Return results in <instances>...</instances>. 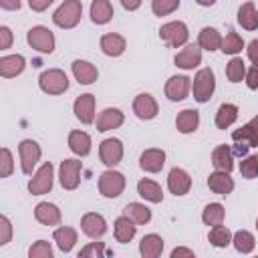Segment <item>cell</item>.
Instances as JSON below:
<instances>
[{"label":"cell","mask_w":258,"mask_h":258,"mask_svg":"<svg viewBox=\"0 0 258 258\" xmlns=\"http://www.w3.org/2000/svg\"><path fill=\"white\" fill-rule=\"evenodd\" d=\"M177 256H189V258H194V250H189V248H175L171 252V258H177Z\"/></svg>","instance_id":"cell-53"},{"label":"cell","mask_w":258,"mask_h":258,"mask_svg":"<svg viewBox=\"0 0 258 258\" xmlns=\"http://www.w3.org/2000/svg\"><path fill=\"white\" fill-rule=\"evenodd\" d=\"M0 228H2L0 246H4V244H8V242H10V232H12V228H10V220H8L6 216H2V218H0Z\"/></svg>","instance_id":"cell-47"},{"label":"cell","mask_w":258,"mask_h":258,"mask_svg":"<svg viewBox=\"0 0 258 258\" xmlns=\"http://www.w3.org/2000/svg\"><path fill=\"white\" fill-rule=\"evenodd\" d=\"M121 4L125 10H137L141 6V0H121Z\"/></svg>","instance_id":"cell-54"},{"label":"cell","mask_w":258,"mask_h":258,"mask_svg":"<svg viewBox=\"0 0 258 258\" xmlns=\"http://www.w3.org/2000/svg\"><path fill=\"white\" fill-rule=\"evenodd\" d=\"M123 113L119 109H103L97 117V131H111V129H117L123 125Z\"/></svg>","instance_id":"cell-19"},{"label":"cell","mask_w":258,"mask_h":258,"mask_svg":"<svg viewBox=\"0 0 258 258\" xmlns=\"http://www.w3.org/2000/svg\"><path fill=\"white\" fill-rule=\"evenodd\" d=\"M81 230L89 236V238H101L105 232H107V222L101 214H95V212H89L83 216L81 220Z\"/></svg>","instance_id":"cell-13"},{"label":"cell","mask_w":258,"mask_h":258,"mask_svg":"<svg viewBox=\"0 0 258 258\" xmlns=\"http://www.w3.org/2000/svg\"><path fill=\"white\" fill-rule=\"evenodd\" d=\"M123 212H125V216H127L129 220H133L135 224H147V222L151 220V210H149L147 206H143V204H137V202L127 204Z\"/></svg>","instance_id":"cell-36"},{"label":"cell","mask_w":258,"mask_h":258,"mask_svg":"<svg viewBox=\"0 0 258 258\" xmlns=\"http://www.w3.org/2000/svg\"><path fill=\"white\" fill-rule=\"evenodd\" d=\"M157 111H159L157 101H155L149 93H141V95L135 97V101H133V113H135L139 119L149 121V119H153V117L157 115Z\"/></svg>","instance_id":"cell-11"},{"label":"cell","mask_w":258,"mask_h":258,"mask_svg":"<svg viewBox=\"0 0 258 258\" xmlns=\"http://www.w3.org/2000/svg\"><path fill=\"white\" fill-rule=\"evenodd\" d=\"M165 163V151L163 149H145L139 157V165L143 171H149V173H157L161 171Z\"/></svg>","instance_id":"cell-16"},{"label":"cell","mask_w":258,"mask_h":258,"mask_svg":"<svg viewBox=\"0 0 258 258\" xmlns=\"http://www.w3.org/2000/svg\"><path fill=\"white\" fill-rule=\"evenodd\" d=\"M52 238H54L56 246L60 248V252H71L73 246H75V242H77V230L75 228H69V226H62V228L54 230Z\"/></svg>","instance_id":"cell-32"},{"label":"cell","mask_w":258,"mask_h":258,"mask_svg":"<svg viewBox=\"0 0 258 258\" xmlns=\"http://www.w3.org/2000/svg\"><path fill=\"white\" fill-rule=\"evenodd\" d=\"M212 165L220 171H232L234 167V151L228 147V145H218L214 151H212Z\"/></svg>","instance_id":"cell-21"},{"label":"cell","mask_w":258,"mask_h":258,"mask_svg":"<svg viewBox=\"0 0 258 258\" xmlns=\"http://www.w3.org/2000/svg\"><path fill=\"white\" fill-rule=\"evenodd\" d=\"M189 91V79L183 75H175L165 83V97L169 101H181L187 97Z\"/></svg>","instance_id":"cell-15"},{"label":"cell","mask_w":258,"mask_h":258,"mask_svg":"<svg viewBox=\"0 0 258 258\" xmlns=\"http://www.w3.org/2000/svg\"><path fill=\"white\" fill-rule=\"evenodd\" d=\"M52 2H54V0H28V6H30L34 12H42V10H46Z\"/></svg>","instance_id":"cell-51"},{"label":"cell","mask_w":258,"mask_h":258,"mask_svg":"<svg viewBox=\"0 0 258 258\" xmlns=\"http://www.w3.org/2000/svg\"><path fill=\"white\" fill-rule=\"evenodd\" d=\"M137 191H139L141 198H145L147 202H153V204H159L163 200L161 187L151 179H139L137 181Z\"/></svg>","instance_id":"cell-34"},{"label":"cell","mask_w":258,"mask_h":258,"mask_svg":"<svg viewBox=\"0 0 258 258\" xmlns=\"http://www.w3.org/2000/svg\"><path fill=\"white\" fill-rule=\"evenodd\" d=\"M173 62H175V67H179V69H183V71H189V69L198 67V64L202 62V50H200V46L187 44L181 52L175 54Z\"/></svg>","instance_id":"cell-17"},{"label":"cell","mask_w":258,"mask_h":258,"mask_svg":"<svg viewBox=\"0 0 258 258\" xmlns=\"http://www.w3.org/2000/svg\"><path fill=\"white\" fill-rule=\"evenodd\" d=\"M240 173H242L246 179L258 177V155H248V157L240 163Z\"/></svg>","instance_id":"cell-43"},{"label":"cell","mask_w":258,"mask_h":258,"mask_svg":"<svg viewBox=\"0 0 258 258\" xmlns=\"http://www.w3.org/2000/svg\"><path fill=\"white\" fill-rule=\"evenodd\" d=\"M28 256L30 258H50L52 256V248L46 240H38L30 250H28Z\"/></svg>","instance_id":"cell-44"},{"label":"cell","mask_w":258,"mask_h":258,"mask_svg":"<svg viewBox=\"0 0 258 258\" xmlns=\"http://www.w3.org/2000/svg\"><path fill=\"white\" fill-rule=\"evenodd\" d=\"M196 2H198L200 6H212V4L216 2V0H196Z\"/></svg>","instance_id":"cell-55"},{"label":"cell","mask_w":258,"mask_h":258,"mask_svg":"<svg viewBox=\"0 0 258 258\" xmlns=\"http://www.w3.org/2000/svg\"><path fill=\"white\" fill-rule=\"evenodd\" d=\"M81 161L79 159H64L60 161V185L64 189H75L81 181Z\"/></svg>","instance_id":"cell-10"},{"label":"cell","mask_w":258,"mask_h":258,"mask_svg":"<svg viewBox=\"0 0 258 258\" xmlns=\"http://www.w3.org/2000/svg\"><path fill=\"white\" fill-rule=\"evenodd\" d=\"M200 125V113L196 109H183L179 111L177 119H175V127L179 133H194Z\"/></svg>","instance_id":"cell-26"},{"label":"cell","mask_w":258,"mask_h":258,"mask_svg":"<svg viewBox=\"0 0 258 258\" xmlns=\"http://www.w3.org/2000/svg\"><path fill=\"white\" fill-rule=\"evenodd\" d=\"M232 139H234L236 143H244V145H248V147H258V125H256V121L252 119V121L246 123L244 127L236 129V131L232 133Z\"/></svg>","instance_id":"cell-23"},{"label":"cell","mask_w":258,"mask_h":258,"mask_svg":"<svg viewBox=\"0 0 258 258\" xmlns=\"http://www.w3.org/2000/svg\"><path fill=\"white\" fill-rule=\"evenodd\" d=\"M133 236H135V222L129 220V218L123 214L121 218L115 220V238H117V242L127 244V242L133 240Z\"/></svg>","instance_id":"cell-30"},{"label":"cell","mask_w":258,"mask_h":258,"mask_svg":"<svg viewBox=\"0 0 258 258\" xmlns=\"http://www.w3.org/2000/svg\"><path fill=\"white\" fill-rule=\"evenodd\" d=\"M167 187L173 196H185L191 187V177L187 175L185 169L181 167H173L167 175Z\"/></svg>","instance_id":"cell-12"},{"label":"cell","mask_w":258,"mask_h":258,"mask_svg":"<svg viewBox=\"0 0 258 258\" xmlns=\"http://www.w3.org/2000/svg\"><path fill=\"white\" fill-rule=\"evenodd\" d=\"M208 240H210V244L216 246V248H226V246L232 242V234H230L228 228H224V226L220 224V226H214V228L210 230Z\"/></svg>","instance_id":"cell-38"},{"label":"cell","mask_w":258,"mask_h":258,"mask_svg":"<svg viewBox=\"0 0 258 258\" xmlns=\"http://www.w3.org/2000/svg\"><path fill=\"white\" fill-rule=\"evenodd\" d=\"M99 157L107 167H115L123 157V145L119 139H105L99 145Z\"/></svg>","instance_id":"cell-9"},{"label":"cell","mask_w":258,"mask_h":258,"mask_svg":"<svg viewBox=\"0 0 258 258\" xmlns=\"http://www.w3.org/2000/svg\"><path fill=\"white\" fill-rule=\"evenodd\" d=\"M123 189H125V177H123V173L113 171V169L101 173V177H99V191L105 198H117V196L123 194Z\"/></svg>","instance_id":"cell-6"},{"label":"cell","mask_w":258,"mask_h":258,"mask_svg":"<svg viewBox=\"0 0 258 258\" xmlns=\"http://www.w3.org/2000/svg\"><path fill=\"white\" fill-rule=\"evenodd\" d=\"M50 187H52V163L46 161L38 167L34 177L28 181V191L32 196H42V194H48Z\"/></svg>","instance_id":"cell-7"},{"label":"cell","mask_w":258,"mask_h":258,"mask_svg":"<svg viewBox=\"0 0 258 258\" xmlns=\"http://www.w3.org/2000/svg\"><path fill=\"white\" fill-rule=\"evenodd\" d=\"M242 48H244V42H242V38H240L238 32L230 30V32L226 34V38H222V46H220V50H222L224 54H238Z\"/></svg>","instance_id":"cell-39"},{"label":"cell","mask_w":258,"mask_h":258,"mask_svg":"<svg viewBox=\"0 0 258 258\" xmlns=\"http://www.w3.org/2000/svg\"><path fill=\"white\" fill-rule=\"evenodd\" d=\"M73 75L81 85H91L97 81V67L87 60H75L73 62Z\"/></svg>","instance_id":"cell-25"},{"label":"cell","mask_w":258,"mask_h":258,"mask_svg":"<svg viewBox=\"0 0 258 258\" xmlns=\"http://www.w3.org/2000/svg\"><path fill=\"white\" fill-rule=\"evenodd\" d=\"M208 187L214 191V194H218V196H228L232 189H234V179L230 177V173L228 171H214V173H210V177H208Z\"/></svg>","instance_id":"cell-18"},{"label":"cell","mask_w":258,"mask_h":258,"mask_svg":"<svg viewBox=\"0 0 258 258\" xmlns=\"http://www.w3.org/2000/svg\"><path fill=\"white\" fill-rule=\"evenodd\" d=\"M214 89H216V77H214L212 69L198 71V75L194 77V99L198 103H206V101H210Z\"/></svg>","instance_id":"cell-3"},{"label":"cell","mask_w":258,"mask_h":258,"mask_svg":"<svg viewBox=\"0 0 258 258\" xmlns=\"http://www.w3.org/2000/svg\"><path fill=\"white\" fill-rule=\"evenodd\" d=\"M238 22L246 30H256L258 28V10L252 2H244L238 8Z\"/></svg>","instance_id":"cell-29"},{"label":"cell","mask_w":258,"mask_h":258,"mask_svg":"<svg viewBox=\"0 0 258 258\" xmlns=\"http://www.w3.org/2000/svg\"><path fill=\"white\" fill-rule=\"evenodd\" d=\"M105 254V248H103V244L101 242H91L89 246H85L81 252H79V258L83 256V258H87V256H95V258H101Z\"/></svg>","instance_id":"cell-45"},{"label":"cell","mask_w":258,"mask_h":258,"mask_svg":"<svg viewBox=\"0 0 258 258\" xmlns=\"http://www.w3.org/2000/svg\"><path fill=\"white\" fill-rule=\"evenodd\" d=\"M0 36H2V42H0V48H10V42H12V32L8 26H0Z\"/></svg>","instance_id":"cell-49"},{"label":"cell","mask_w":258,"mask_h":258,"mask_svg":"<svg viewBox=\"0 0 258 258\" xmlns=\"http://www.w3.org/2000/svg\"><path fill=\"white\" fill-rule=\"evenodd\" d=\"M26 40L38 52L50 54L54 50V34L46 26H32L28 30V34H26Z\"/></svg>","instance_id":"cell-4"},{"label":"cell","mask_w":258,"mask_h":258,"mask_svg":"<svg viewBox=\"0 0 258 258\" xmlns=\"http://www.w3.org/2000/svg\"><path fill=\"white\" fill-rule=\"evenodd\" d=\"M127 42L121 34H115V32H109V34H103L101 36V50L107 54V56H119L123 54Z\"/></svg>","instance_id":"cell-22"},{"label":"cell","mask_w":258,"mask_h":258,"mask_svg":"<svg viewBox=\"0 0 258 258\" xmlns=\"http://www.w3.org/2000/svg\"><path fill=\"white\" fill-rule=\"evenodd\" d=\"M34 218L44 224V226H56L60 224V210L54 206V204H48V202H40L36 208H34Z\"/></svg>","instance_id":"cell-20"},{"label":"cell","mask_w":258,"mask_h":258,"mask_svg":"<svg viewBox=\"0 0 258 258\" xmlns=\"http://www.w3.org/2000/svg\"><path fill=\"white\" fill-rule=\"evenodd\" d=\"M254 121H256V125H258V115H256V117H254Z\"/></svg>","instance_id":"cell-56"},{"label":"cell","mask_w":258,"mask_h":258,"mask_svg":"<svg viewBox=\"0 0 258 258\" xmlns=\"http://www.w3.org/2000/svg\"><path fill=\"white\" fill-rule=\"evenodd\" d=\"M91 18L95 24H107L113 18V6L109 0H93L91 4Z\"/></svg>","instance_id":"cell-31"},{"label":"cell","mask_w":258,"mask_h":258,"mask_svg":"<svg viewBox=\"0 0 258 258\" xmlns=\"http://www.w3.org/2000/svg\"><path fill=\"white\" fill-rule=\"evenodd\" d=\"M38 85L48 95H60L69 89V79L60 69H48L38 77Z\"/></svg>","instance_id":"cell-2"},{"label":"cell","mask_w":258,"mask_h":258,"mask_svg":"<svg viewBox=\"0 0 258 258\" xmlns=\"http://www.w3.org/2000/svg\"><path fill=\"white\" fill-rule=\"evenodd\" d=\"M159 36H161L163 42H167L169 46L177 48V46L187 42L189 32H187V26L181 20H173V22H167V24H163L159 28Z\"/></svg>","instance_id":"cell-5"},{"label":"cell","mask_w":258,"mask_h":258,"mask_svg":"<svg viewBox=\"0 0 258 258\" xmlns=\"http://www.w3.org/2000/svg\"><path fill=\"white\" fill-rule=\"evenodd\" d=\"M236 119H238V107L232 103H224V105H220V109L216 113V127L228 129Z\"/></svg>","instance_id":"cell-35"},{"label":"cell","mask_w":258,"mask_h":258,"mask_svg":"<svg viewBox=\"0 0 258 258\" xmlns=\"http://www.w3.org/2000/svg\"><path fill=\"white\" fill-rule=\"evenodd\" d=\"M24 71V56L22 54H10L0 58V75L4 79H12Z\"/></svg>","instance_id":"cell-24"},{"label":"cell","mask_w":258,"mask_h":258,"mask_svg":"<svg viewBox=\"0 0 258 258\" xmlns=\"http://www.w3.org/2000/svg\"><path fill=\"white\" fill-rule=\"evenodd\" d=\"M224 216H226V212H224V206L222 204H208L204 208L202 220L208 226H220L224 222Z\"/></svg>","instance_id":"cell-37"},{"label":"cell","mask_w":258,"mask_h":258,"mask_svg":"<svg viewBox=\"0 0 258 258\" xmlns=\"http://www.w3.org/2000/svg\"><path fill=\"white\" fill-rule=\"evenodd\" d=\"M75 115L85 125H91L95 121V97L91 93H85V95L77 97V101H75Z\"/></svg>","instance_id":"cell-14"},{"label":"cell","mask_w":258,"mask_h":258,"mask_svg":"<svg viewBox=\"0 0 258 258\" xmlns=\"http://www.w3.org/2000/svg\"><path fill=\"white\" fill-rule=\"evenodd\" d=\"M163 250V240L161 236L157 234H147L141 238V244H139V252L143 258H157Z\"/></svg>","instance_id":"cell-27"},{"label":"cell","mask_w":258,"mask_h":258,"mask_svg":"<svg viewBox=\"0 0 258 258\" xmlns=\"http://www.w3.org/2000/svg\"><path fill=\"white\" fill-rule=\"evenodd\" d=\"M179 6V0H151V10L155 16H167Z\"/></svg>","instance_id":"cell-42"},{"label":"cell","mask_w":258,"mask_h":258,"mask_svg":"<svg viewBox=\"0 0 258 258\" xmlns=\"http://www.w3.org/2000/svg\"><path fill=\"white\" fill-rule=\"evenodd\" d=\"M10 173H12V155H10L8 147H2V169H0V175L8 177Z\"/></svg>","instance_id":"cell-46"},{"label":"cell","mask_w":258,"mask_h":258,"mask_svg":"<svg viewBox=\"0 0 258 258\" xmlns=\"http://www.w3.org/2000/svg\"><path fill=\"white\" fill-rule=\"evenodd\" d=\"M18 153H20V165H22V173L30 175L34 165L38 163L40 159V147L36 141L32 139H24L20 145H18Z\"/></svg>","instance_id":"cell-8"},{"label":"cell","mask_w":258,"mask_h":258,"mask_svg":"<svg viewBox=\"0 0 258 258\" xmlns=\"http://www.w3.org/2000/svg\"><path fill=\"white\" fill-rule=\"evenodd\" d=\"M232 242H234V248L242 254H250L254 250V236L246 230H240L232 236Z\"/></svg>","instance_id":"cell-40"},{"label":"cell","mask_w":258,"mask_h":258,"mask_svg":"<svg viewBox=\"0 0 258 258\" xmlns=\"http://www.w3.org/2000/svg\"><path fill=\"white\" fill-rule=\"evenodd\" d=\"M226 77L230 79V83H240L244 77H246V67H244V60L234 56L228 67H226Z\"/></svg>","instance_id":"cell-41"},{"label":"cell","mask_w":258,"mask_h":258,"mask_svg":"<svg viewBox=\"0 0 258 258\" xmlns=\"http://www.w3.org/2000/svg\"><path fill=\"white\" fill-rule=\"evenodd\" d=\"M0 6L4 10H18L20 8V0H0Z\"/></svg>","instance_id":"cell-52"},{"label":"cell","mask_w":258,"mask_h":258,"mask_svg":"<svg viewBox=\"0 0 258 258\" xmlns=\"http://www.w3.org/2000/svg\"><path fill=\"white\" fill-rule=\"evenodd\" d=\"M256 230H258V220H256Z\"/></svg>","instance_id":"cell-57"},{"label":"cell","mask_w":258,"mask_h":258,"mask_svg":"<svg viewBox=\"0 0 258 258\" xmlns=\"http://www.w3.org/2000/svg\"><path fill=\"white\" fill-rule=\"evenodd\" d=\"M81 14H83L81 0H64L52 14V22L60 28H73L79 24Z\"/></svg>","instance_id":"cell-1"},{"label":"cell","mask_w":258,"mask_h":258,"mask_svg":"<svg viewBox=\"0 0 258 258\" xmlns=\"http://www.w3.org/2000/svg\"><path fill=\"white\" fill-rule=\"evenodd\" d=\"M248 58L252 60L254 67H258V38H254V40L248 44Z\"/></svg>","instance_id":"cell-50"},{"label":"cell","mask_w":258,"mask_h":258,"mask_svg":"<svg viewBox=\"0 0 258 258\" xmlns=\"http://www.w3.org/2000/svg\"><path fill=\"white\" fill-rule=\"evenodd\" d=\"M198 44L202 46V48H206V50H218L220 46H222V36H220V32L216 30V28H212V26H206V28H202L200 30V36H198Z\"/></svg>","instance_id":"cell-33"},{"label":"cell","mask_w":258,"mask_h":258,"mask_svg":"<svg viewBox=\"0 0 258 258\" xmlns=\"http://www.w3.org/2000/svg\"><path fill=\"white\" fill-rule=\"evenodd\" d=\"M246 85H248L252 91L258 89V67H252V69L246 71Z\"/></svg>","instance_id":"cell-48"},{"label":"cell","mask_w":258,"mask_h":258,"mask_svg":"<svg viewBox=\"0 0 258 258\" xmlns=\"http://www.w3.org/2000/svg\"><path fill=\"white\" fill-rule=\"evenodd\" d=\"M69 147L73 153L85 157L91 151V137L85 131H71L69 133Z\"/></svg>","instance_id":"cell-28"}]
</instances>
